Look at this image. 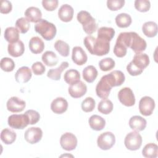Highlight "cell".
I'll return each mask as SVG.
<instances>
[{
  "label": "cell",
  "mask_w": 158,
  "mask_h": 158,
  "mask_svg": "<svg viewBox=\"0 0 158 158\" xmlns=\"http://www.w3.org/2000/svg\"><path fill=\"white\" fill-rule=\"evenodd\" d=\"M54 48L63 57H67L69 55L70 47L64 41L57 40L54 43Z\"/></svg>",
  "instance_id": "cell-37"
},
{
  "label": "cell",
  "mask_w": 158,
  "mask_h": 158,
  "mask_svg": "<svg viewBox=\"0 0 158 158\" xmlns=\"http://www.w3.org/2000/svg\"><path fill=\"white\" fill-rule=\"evenodd\" d=\"M31 69L27 66H23L17 70L15 74V78L19 83H25L31 79Z\"/></svg>",
  "instance_id": "cell-18"
},
{
  "label": "cell",
  "mask_w": 158,
  "mask_h": 158,
  "mask_svg": "<svg viewBox=\"0 0 158 158\" xmlns=\"http://www.w3.org/2000/svg\"><path fill=\"white\" fill-rule=\"evenodd\" d=\"M30 27V22L27 18H19L15 22V28L20 33H26L28 31Z\"/></svg>",
  "instance_id": "cell-38"
},
{
  "label": "cell",
  "mask_w": 158,
  "mask_h": 158,
  "mask_svg": "<svg viewBox=\"0 0 158 158\" xmlns=\"http://www.w3.org/2000/svg\"><path fill=\"white\" fill-rule=\"evenodd\" d=\"M112 86L108 81L106 75L102 76L96 86L97 96L101 99H107Z\"/></svg>",
  "instance_id": "cell-8"
},
{
  "label": "cell",
  "mask_w": 158,
  "mask_h": 158,
  "mask_svg": "<svg viewBox=\"0 0 158 158\" xmlns=\"http://www.w3.org/2000/svg\"><path fill=\"white\" fill-rule=\"evenodd\" d=\"M7 51L9 55L12 57H17L21 56L25 51L24 44L20 40H19L14 43H9L7 46Z\"/></svg>",
  "instance_id": "cell-21"
},
{
  "label": "cell",
  "mask_w": 158,
  "mask_h": 158,
  "mask_svg": "<svg viewBox=\"0 0 158 158\" xmlns=\"http://www.w3.org/2000/svg\"><path fill=\"white\" fill-rule=\"evenodd\" d=\"M4 38L9 43H14L19 41V31L13 27H9L6 28L4 31Z\"/></svg>",
  "instance_id": "cell-30"
},
{
  "label": "cell",
  "mask_w": 158,
  "mask_h": 158,
  "mask_svg": "<svg viewBox=\"0 0 158 158\" xmlns=\"http://www.w3.org/2000/svg\"><path fill=\"white\" fill-rule=\"evenodd\" d=\"M31 70L35 75H41L44 73L46 68L41 62H36L33 64Z\"/></svg>",
  "instance_id": "cell-47"
},
{
  "label": "cell",
  "mask_w": 158,
  "mask_h": 158,
  "mask_svg": "<svg viewBox=\"0 0 158 158\" xmlns=\"http://www.w3.org/2000/svg\"><path fill=\"white\" fill-rule=\"evenodd\" d=\"M43 7L48 11L54 10L58 6L57 0H43Z\"/></svg>",
  "instance_id": "cell-46"
},
{
  "label": "cell",
  "mask_w": 158,
  "mask_h": 158,
  "mask_svg": "<svg viewBox=\"0 0 158 158\" xmlns=\"http://www.w3.org/2000/svg\"><path fill=\"white\" fill-rule=\"evenodd\" d=\"M0 65L1 69L7 72H12L15 68V63L14 60L9 57H3L1 60Z\"/></svg>",
  "instance_id": "cell-40"
},
{
  "label": "cell",
  "mask_w": 158,
  "mask_h": 158,
  "mask_svg": "<svg viewBox=\"0 0 158 158\" xmlns=\"http://www.w3.org/2000/svg\"><path fill=\"white\" fill-rule=\"evenodd\" d=\"M16 137V133L13 130L7 128L3 129L1 133V139L6 144H11L13 143Z\"/></svg>",
  "instance_id": "cell-33"
},
{
  "label": "cell",
  "mask_w": 158,
  "mask_h": 158,
  "mask_svg": "<svg viewBox=\"0 0 158 158\" xmlns=\"http://www.w3.org/2000/svg\"><path fill=\"white\" fill-rule=\"evenodd\" d=\"M106 76L112 87L122 85L125 80L124 73L120 70H114L106 75Z\"/></svg>",
  "instance_id": "cell-17"
},
{
  "label": "cell",
  "mask_w": 158,
  "mask_h": 158,
  "mask_svg": "<svg viewBox=\"0 0 158 158\" xmlns=\"http://www.w3.org/2000/svg\"><path fill=\"white\" fill-rule=\"evenodd\" d=\"M146 41L138 33L134 31L129 32L128 48H130L136 54L141 53L146 48Z\"/></svg>",
  "instance_id": "cell-4"
},
{
  "label": "cell",
  "mask_w": 158,
  "mask_h": 158,
  "mask_svg": "<svg viewBox=\"0 0 158 158\" xmlns=\"http://www.w3.org/2000/svg\"><path fill=\"white\" fill-rule=\"evenodd\" d=\"M88 122L91 128L95 131L102 130L106 125V120L98 115H91L89 118Z\"/></svg>",
  "instance_id": "cell-25"
},
{
  "label": "cell",
  "mask_w": 158,
  "mask_h": 158,
  "mask_svg": "<svg viewBox=\"0 0 158 158\" xmlns=\"http://www.w3.org/2000/svg\"><path fill=\"white\" fill-rule=\"evenodd\" d=\"M43 136V131L39 127H30L24 134L25 139L30 144H36L39 142Z\"/></svg>",
  "instance_id": "cell-12"
},
{
  "label": "cell",
  "mask_w": 158,
  "mask_h": 158,
  "mask_svg": "<svg viewBox=\"0 0 158 158\" xmlns=\"http://www.w3.org/2000/svg\"><path fill=\"white\" fill-rule=\"evenodd\" d=\"M125 4L124 0H108L107 1V7L110 10H118L122 8Z\"/></svg>",
  "instance_id": "cell-43"
},
{
  "label": "cell",
  "mask_w": 158,
  "mask_h": 158,
  "mask_svg": "<svg viewBox=\"0 0 158 158\" xmlns=\"http://www.w3.org/2000/svg\"><path fill=\"white\" fill-rule=\"evenodd\" d=\"M128 123L133 130L138 132L145 129L147 122L145 118L139 115H134L130 118Z\"/></svg>",
  "instance_id": "cell-20"
},
{
  "label": "cell",
  "mask_w": 158,
  "mask_h": 158,
  "mask_svg": "<svg viewBox=\"0 0 158 158\" xmlns=\"http://www.w3.org/2000/svg\"><path fill=\"white\" fill-rule=\"evenodd\" d=\"M83 79L88 83H93L98 76V70L93 65L86 67L82 72Z\"/></svg>",
  "instance_id": "cell-28"
},
{
  "label": "cell",
  "mask_w": 158,
  "mask_h": 158,
  "mask_svg": "<svg viewBox=\"0 0 158 158\" xmlns=\"http://www.w3.org/2000/svg\"><path fill=\"white\" fill-rule=\"evenodd\" d=\"M115 143V136L112 132L106 131L101 133L97 139L98 146L102 150L110 149Z\"/></svg>",
  "instance_id": "cell-6"
},
{
  "label": "cell",
  "mask_w": 158,
  "mask_h": 158,
  "mask_svg": "<svg viewBox=\"0 0 158 158\" xmlns=\"http://www.w3.org/2000/svg\"><path fill=\"white\" fill-rule=\"evenodd\" d=\"M12 9V3L7 0H2L1 1L0 12L2 14H8L11 12Z\"/></svg>",
  "instance_id": "cell-49"
},
{
  "label": "cell",
  "mask_w": 158,
  "mask_h": 158,
  "mask_svg": "<svg viewBox=\"0 0 158 158\" xmlns=\"http://www.w3.org/2000/svg\"><path fill=\"white\" fill-rule=\"evenodd\" d=\"M25 15L29 22L33 23L39 22L42 19L41 11L36 7H30L25 12Z\"/></svg>",
  "instance_id": "cell-23"
},
{
  "label": "cell",
  "mask_w": 158,
  "mask_h": 158,
  "mask_svg": "<svg viewBox=\"0 0 158 158\" xmlns=\"http://www.w3.org/2000/svg\"><path fill=\"white\" fill-rule=\"evenodd\" d=\"M115 23L120 28L128 27L132 22L131 16L127 13H121L115 17Z\"/></svg>",
  "instance_id": "cell-34"
},
{
  "label": "cell",
  "mask_w": 158,
  "mask_h": 158,
  "mask_svg": "<svg viewBox=\"0 0 158 158\" xmlns=\"http://www.w3.org/2000/svg\"><path fill=\"white\" fill-rule=\"evenodd\" d=\"M77 20L82 25L83 31L88 35H91L97 30L95 19L86 10H81L77 14Z\"/></svg>",
  "instance_id": "cell-3"
},
{
  "label": "cell",
  "mask_w": 158,
  "mask_h": 158,
  "mask_svg": "<svg viewBox=\"0 0 158 158\" xmlns=\"http://www.w3.org/2000/svg\"><path fill=\"white\" fill-rule=\"evenodd\" d=\"M131 62L141 70H144L149 64V57L145 53H136L135 54Z\"/></svg>",
  "instance_id": "cell-22"
},
{
  "label": "cell",
  "mask_w": 158,
  "mask_h": 158,
  "mask_svg": "<svg viewBox=\"0 0 158 158\" xmlns=\"http://www.w3.org/2000/svg\"><path fill=\"white\" fill-rule=\"evenodd\" d=\"M118 99L123 105L127 107L133 106L135 104V97L133 92L128 87L123 88L118 91Z\"/></svg>",
  "instance_id": "cell-9"
},
{
  "label": "cell",
  "mask_w": 158,
  "mask_h": 158,
  "mask_svg": "<svg viewBox=\"0 0 158 158\" xmlns=\"http://www.w3.org/2000/svg\"><path fill=\"white\" fill-rule=\"evenodd\" d=\"M98 110L99 112L103 114H109L113 110V104L110 100L107 99H103L99 102L98 106Z\"/></svg>",
  "instance_id": "cell-36"
},
{
  "label": "cell",
  "mask_w": 158,
  "mask_h": 158,
  "mask_svg": "<svg viewBox=\"0 0 158 158\" xmlns=\"http://www.w3.org/2000/svg\"><path fill=\"white\" fill-rule=\"evenodd\" d=\"M6 106L9 111L13 113H17L24 110L26 106V103L24 101L20 99L18 97L13 96L8 99Z\"/></svg>",
  "instance_id": "cell-13"
},
{
  "label": "cell",
  "mask_w": 158,
  "mask_h": 158,
  "mask_svg": "<svg viewBox=\"0 0 158 158\" xmlns=\"http://www.w3.org/2000/svg\"><path fill=\"white\" fill-rule=\"evenodd\" d=\"M127 52V48L120 42L116 41L114 48V53L118 57H124Z\"/></svg>",
  "instance_id": "cell-44"
},
{
  "label": "cell",
  "mask_w": 158,
  "mask_h": 158,
  "mask_svg": "<svg viewBox=\"0 0 158 158\" xmlns=\"http://www.w3.org/2000/svg\"><path fill=\"white\" fill-rule=\"evenodd\" d=\"M68 91L71 97L73 98H79L84 96L87 91V86L82 81H79L73 85H71Z\"/></svg>",
  "instance_id": "cell-14"
},
{
  "label": "cell",
  "mask_w": 158,
  "mask_h": 158,
  "mask_svg": "<svg viewBox=\"0 0 158 158\" xmlns=\"http://www.w3.org/2000/svg\"><path fill=\"white\" fill-rule=\"evenodd\" d=\"M25 114L27 115L29 120V124L30 125L36 124L40 120V115L37 111L35 110H28L25 112Z\"/></svg>",
  "instance_id": "cell-45"
},
{
  "label": "cell",
  "mask_w": 158,
  "mask_h": 158,
  "mask_svg": "<svg viewBox=\"0 0 158 158\" xmlns=\"http://www.w3.org/2000/svg\"><path fill=\"white\" fill-rule=\"evenodd\" d=\"M115 35V30L113 28L102 27L98 30V38L110 41Z\"/></svg>",
  "instance_id": "cell-35"
},
{
  "label": "cell",
  "mask_w": 158,
  "mask_h": 158,
  "mask_svg": "<svg viewBox=\"0 0 158 158\" xmlns=\"http://www.w3.org/2000/svg\"><path fill=\"white\" fill-rule=\"evenodd\" d=\"M142 154L147 158H156L158 156V146L155 143L146 144L142 150Z\"/></svg>",
  "instance_id": "cell-29"
},
{
  "label": "cell",
  "mask_w": 158,
  "mask_h": 158,
  "mask_svg": "<svg viewBox=\"0 0 158 158\" xmlns=\"http://www.w3.org/2000/svg\"><path fill=\"white\" fill-rule=\"evenodd\" d=\"M115 63L114 59L110 57H106L101 60L99 62V66L102 71L107 72L114 69Z\"/></svg>",
  "instance_id": "cell-39"
},
{
  "label": "cell",
  "mask_w": 158,
  "mask_h": 158,
  "mask_svg": "<svg viewBox=\"0 0 158 158\" xmlns=\"http://www.w3.org/2000/svg\"><path fill=\"white\" fill-rule=\"evenodd\" d=\"M124 144L125 147L130 151L138 150L142 144V137L138 131H131L126 135Z\"/></svg>",
  "instance_id": "cell-5"
},
{
  "label": "cell",
  "mask_w": 158,
  "mask_h": 158,
  "mask_svg": "<svg viewBox=\"0 0 158 158\" xmlns=\"http://www.w3.org/2000/svg\"><path fill=\"white\" fill-rule=\"evenodd\" d=\"M41 59L43 63L49 67L54 66L58 63V57L57 55L51 51H46L42 55Z\"/></svg>",
  "instance_id": "cell-32"
},
{
  "label": "cell",
  "mask_w": 158,
  "mask_h": 158,
  "mask_svg": "<svg viewBox=\"0 0 158 158\" xmlns=\"http://www.w3.org/2000/svg\"><path fill=\"white\" fill-rule=\"evenodd\" d=\"M135 7L139 12H145L149 10L151 3L148 0H136L135 1Z\"/></svg>",
  "instance_id": "cell-42"
},
{
  "label": "cell",
  "mask_w": 158,
  "mask_h": 158,
  "mask_svg": "<svg viewBox=\"0 0 158 158\" xmlns=\"http://www.w3.org/2000/svg\"><path fill=\"white\" fill-rule=\"evenodd\" d=\"M68 108V102L65 99L62 97H58L54 99L51 104V109L57 114H61L65 112Z\"/></svg>",
  "instance_id": "cell-16"
},
{
  "label": "cell",
  "mask_w": 158,
  "mask_h": 158,
  "mask_svg": "<svg viewBox=\"0 0 158 158\" xmlns=\"http://www.w3.org/2000/svg\"><path fill=\"white\" fill-rule=\"evenodd\" d=\"M127 70L128 73L131 76L139 75L143 72V70H141L138 69L136 66H135L131 61L127 65Z\"/></svg>",
  "instance_id": "cell-48"
},
{
  "label": "cell",
  "mask_w": 158,
  "mask_h": 158,
  "mask_svg": "<svg viewBox=\"0 0 158 158\" xmlns=\"http://www.w3.org/2000/svg\"><path fill=\"white\" fill-rule=\"evenodd\" d=\"M74 10L73 7L69 4H63L58 10V17L60 20L64 22H68L72 20L73 16Z\"/></svg>",
  "instance_id": "cell-19"
},
{
  "label": "cell",
  "mask_w": 158,
  "mask_h": 158,
  "mask_svg": "<svg viewBox=\"0 0 158 158\" xmlns=\"http://www.w3.org/2000/svg\"><path fill=\"white\" fill-rule=\"evenodd\" d=\"M155 108V102L152 98L149 96L143 97L139 102V112L144 115H151Z\"/></svg>",
  "instance_id": "cell-10"
},
{
  "label": "cell",
  "mask_w": 158,
  "mask_h": 158,
  "mask_svg": "<svg viewBox=\"0 0 158 158\" xmlns=\"http://www.w3.org/2000/svg\"><path fill=\"white\" fill-rule=\"evenodd\" d=\"M8 125L14 129H23L29 124L27 115L24 114H12L8 117Z\"/></svg>",
  "instance_id": "cell-7"
},
{
  "label": "cell",
  "mask_w": 158,
  "mask_h": 158,
  "mask_svg": "<svg viewBox=\"0 0 158 158\" xmlns=\"http://www.w3.org/2000/svg\"><path fill=\"white\" fill-rule=\"evenodd\" d=\"M83 43L88 51L93 55L102 56L109 53L110 50L109 41L98 37L95 38L88 35L85 38Z\"/></svg>",
  "instance_id": "cell-1"
},
{
  "label": "cell",
  "mask_w": 158,
  "mask_h": 158,
  "mask_svg": "<svg viewBox=\"0 0 158 158\" xmlns=\"http://www.w3.org/2000/svg\"><path fill=\"white\" fill-rule=\"evenodd\" d=\"M60 144L62 149L70 151L76 148L77 146V138L73 133L67 132L61 136Z\"/></svg>",
  "instance_id": "cell-11"
},
{
  "label": "cell",
  "mask_w": 158,
  "mask_h": 158,
  "mask_svg": "<svg viewBox=\"0 0 158 158\" xmlns=\"http://www.w3.org/2000/svg\"><path fill=\"white\" fill-rule=\"evenodd\" d=\"M69 65L67 62H62L57 68L49 70L47 73V77L54 80H59L61 77L62 72L69 67Z\"/></svg>",
  "instance_id": "cell-26"
},
{
  "label": "cell",
  "mask_w": 158,
  "mask_h": 158,
  "mask_svg": "<svg viewBox=\"0 0 158 158\" xmlns=\"http://www.w3.org/2000/svg\"><path fill=\"white\" fill-rule=\"evenodd\" d=\"M30 51L33 54L41 53L44 49V44L43 40L38 36L32 37L28 44Z\"/></svg>",
  "instance_id": "cell-24"
},
{
  "label": "cell",
  "mask_w": 158,
  "mask_h": 158,
  "mask_svg": "<svg viewBox=\"0 0 158 158\" xmlns=\"http://www.w3.org/2000/svg\"><path fill=\"white\" fill-rule=\"evenodd\" d=\"M95 107V101L91 97L86 98L81 102V109L85 112H90Z\"/></svg>",
  "instance_id": "cell-41"
},
{
  "label": "cell",
  "mask_w": 158,
  "mask_h": 158,
  "mask_svg": "<svg viewBox=\"0 0 158 158\" xmlns=\"http://www.w3.org/2000/svg\"><path fill=\"white\" fill-rule=\"evenodd\" d=\"M157 25L156 22L149 21L145 22L142 26V31L145 36L149 38H152L157 34Z\"/></svg>",
  "instance_id": "cell-27"
},
{
  "label": "cell",
  "mask_w": 158,
  "mask_h": 158,
  "mask_svg": "<svg viewBox=\"0 0 158 158\" xmlns=\"http://www.w3.org/2000/svg\"><path fill=\"white\" fill-rule=\"evenodd\" d=\"M72 59L75 64L82 65L86 62L88 57L82 48L80 46H75L72 49Z\"/></svg>",
  "instance_id": "cell-15"
},
{
  "label": "cell",
  "mask_w": 158,
  "mask_h": 158,
  "mask_svg": "<svg viewBox=\"0 0 158 158\" xmlns=\"http://www.w3.org/2000/svg\"><path fill=\"white\" fill-rule=\"evenodd\" d=\"M64 79L67 84L71 85L80 80V74L75 69H69L64 73Z\"/></svg>",
  "instance_id": "cell-31"
},
{
  "label": "cell",
  "mask_w": 158,
  "mask_h": 158,
  "mask_svg": "<svg viewBox=\"0 0 158 158\" xmlns=\"http://www.w3.org/2000/svg\"><path fill=\"white\" fill-rule=\"evenodd\" d=\"M35 30L46 41L52 40L57 33L55 25L45 19H41L39 22L36 23Z\"/></svg>",
  "instance_id": "cell-2"
}]
</instances>
